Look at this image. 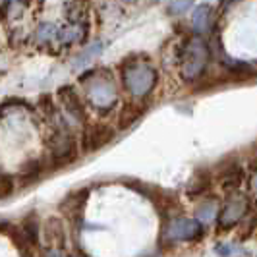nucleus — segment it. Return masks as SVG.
Instances as JSON below:
<instances>
[{"instance_id": "obj_1", "label": "nucleus", "mask_w": 257, "mask_h": 257, "mask_svg": "<svg viewBox=\"0 0 257 257\" xmlns=\"http://www.w3.org/2000/svg\"><path fill=\"white\" fill-rule=\"evenodd\" d=\"M120 77H122V85L136 99L147 97L159 81V74H157L155 66H151L147 60H142V58L128 60L120 70Z\"/></svg>"}, {"instance_id": "obj_2", "label": "nucleus", "mask_w": 257, "mask_h": 257, "mask_svg": "<svg viewBox=\"0 0 257 257\" xmlns=\"http://www.w3.org/2000/svg\"><path fill=\"white\" fill-rule=\"evenodd\" d=\"M79 81L85 85L87 101L97 110H110L118 103V91L112 76L106 70H91L89 74H83Z\"/></svg>"}, {"instance_id": "obj_3", "label": "nucleus", "mask_w": 257, "mask_h": 257, "mask_svg": "<svg viewBox=\"0 0 257 257\" xmlns=\"http://www.w3.org/2000/svg\"><path fill=\"white\" fill-rule=\"evenodd\" d=\"M180 76L186 81H193L203 74L209 62V47L203 39H192L180 54Z\"/></svg>"}, {"instance_id": "obj_4", "label": "nucleus", "mask_w": 257, "mask_h": 257, "mask_svg": "<svg viewBox=\"0 0 257 257\" xmlns=\"http://www.w3.org/2000/svg\"><path fill=\"white\" fill-rule=\"evenodd\" d=\"M49 153L54 167H68L76 163L77 145L68 126H54L49 138Z\"/></svg>"}, {"instance_id": "obj_5", "label": "nucleus", "mask_w": 257, "mask_h": 257, "mask_svg": "<svg viewBox=\"0 0 257 257\" xmlns=\"http://www.w3.org/2000/svg\"><path fill=\"white\" fill-rule=\"evenodd\" d=\"M201 234H203V226L199 220L178 217V219L168 222L167 230H165V240H168V242H188V240L201 238Z\"/></svg>"}, {"instance_id": "obj_6", "label": "nucleus", "mask_w": 257, "mask_h": 257, "mask_svg": "<svg viewBox=\"0 0 257 257\" xmlns=\"http://www.w3.org/2000/svg\"><path fill=\"white\" fill-rule=\"evenodd\" d=\"M249 209V201L242 193H234L226 199V203L219 211V226L220 228H232L245 217Z\"/></svg>"}, {"instance_id": "obj_7", "label": "nucleus", "mask_w": 257, "mask_h": 257, "mask_svg": "<svg viewBox=\"0 0 257 257\" xmlns=\"http://www.w3.org/2000/svg\"><path fill=\"white\" fill-rule=\"evenodd\" d=\"M114 130L106 124H91L83 130L81 134V149L85 153H93L106 147L108 143L114 140Z\"/></svg>"}, {"instance_id": "obj_8", "label": "nucleus", "mask_w": 257, "mask_h": 257, "mask_svg": "<svg viewBox=\"0 0 257 257\" xmlns=\"http://www.w3.org/2000/svg\"><path fill=\"white\" fill-rule=\"evenodd\" d=\"M56 99L60 101L64 112L68 114L70 120H74L76 124H83L87 120V110H85V103L79 99L77 91L72 85H62L58 93H56Z\"/></svg>"}, {"instance_id": "obj_9", "label": "nucleus", "mask_w": 257, "mask_h": 257, "mask_svg": "<svg viewBox=\"0 0 257 257\" xmlns=\"http://www.w3.org/2000/svg\"><path fill=\"white\" fill-rule=\"evenodd\" d=\"M41 234H43V240L45 244L51 245V247H62L66 242V228L62 224V220L51 217V219L45 220V224L41 226Z\"/></svg>"}, {"instance_id": "obj_10", "label": "nucleus", "mask_w": 257, "mask_h": 257, "mask_svg": "<svg viewBox=\"0 0 257 257\" xmlns=\"http://www.w3.org/2000/svg\"><path fill=\"white\" fill-rule=\"evenodd\" d=\"M87 33L85 26L81 24H70L64 29H58V41L64 43V45H72V43H77V41H83Z\"/></svg>"}, {"instance_id": "obj_11", "label": "nucleus", "mask_w": 257, "mask_h": 257, "mask_svg": "<svg viewBox=\"0 0 257 257\" xmlns=\"http://www.w3.org/2000/svg\"><path fill=\"white\" fill-rule=\"evenodd\" d=\"M193 29L197 33H205L209 26H211V6L207 4H199L195 10H193Z\"/></svg>"}, {"instance_id": "obj_12", "label": "nucleus", "mask_w": 257, "mask_h": 257, "mask_svg": "<svg viewBox=\"0 0 257 257\" xmlns=\"http://www.w3.org/2000/svg\"><path fill=\"white\" fill-rule=\"evenodd\" d=\"M43 172H45V165L41 161H29L20 170V178L27 184H31V182H37L43 176Z\"/></svg>"}, {"instance_id": "obj_13", "label": "nucleus", "mask_w": 257, "mask_h": 257, "mask_svg": "<svg viewBox=\"0 0 257 257\" xmlns=\"http://www.w3.org/2000/svg\"><path fill=\"white\" fill-rule=\"evenodd\" d=\"M244 170L242 168H232L230 172H226V176H224V182H222V188L226 190V192H236L240 186H242V182H244Z\"/></svg>"}, {"instance_id": "obj_14", "label": "nucleus", "mask_w": 257, "mask_h": 257, "mask_svg": "<svg viewBox=\"0 0 257 257\" xmlns=\"http://www.w3.org/2000/svg\"><path fill=\"white\" fill-rule=\"evenodd\" d=\"M35 39L41 45L54 43V41H58V27L54 26V24H41L37 33H35Z\"/></svg>"}, {"instance_id": "obj_15", "label": "nucleus", "mask_w": 257, "mask_h": 257, "mask_svg": "<svg viewBox=\"0 0 257 257\" xmlns=\"http://www.w3.org/2000/svg\"><path fill=\"white\" fill-rule=\"evenodd\" d=\"M217 213H219V205H217L215 199H207V201H203L201 205L197 207V219L205 220V222L215 219Z\"/></svg>"}, {"instance_id": "obj_16", "label": "nucleus", "mask_w": 257, "mask_h": 257, "mask_svg": "<svg viewBox=\"0 0 257 257\" xmlns=\"http://www.w3.org/2000/svg\"><path fill=\"white\" fill-rule=\"evenodd\" d=\"M103 49H104V43H103V41H97V43L89 45V47H87L85 51L81 52V54L77 56L76 60L72 62V64H74V66H85L91 60V58L95 56V54H99V52L103 51Z\"/></svg>"}, {"instance_id": "obj_17", "label": "nucleus", "mask_w": 257, "mask_h": 257, "mask_svg": "<svg viewBox=\"0 0 257 257\" xmlns=\"http://www.w3.org/2000/svg\"><path fill=\"white\" fill-rule=\"evenodd\" d=\"M22 230H24V236H26V240L29 244H37L39 238H41V226H39L37 220L27 219L24 222V226H22Z\"/></svg>"}, {"instance_id": "obj_18", "label": "nucleus", "mask_w": 257, "mask_h": 257, "mask_svg": "<svg viewBox=\"0 0 257 257\" xmlns=\"http://www.w3.org/2000/svg\"><path fill=\"white\" fill-rule=\"evenodd\" d=\"M14 188H16V184H14L12 176H8V174L0 172V199H4V197H8V195H12Z\"/></svg>"}, {"instance_id": "obj_19", "label": "nucleus", "mask_w": 257, "mask_h": 257, "mask_svg": "<svg viewBox=\"0 0 257 257\" xmlns=\"http://www.w3.org/2000/svg\"><path fill=\"white\" fill-rule=\"evenodd\" d=\"M217 253L220 257H234V255H242L245 253V249L242 245H236V244H220L217 247Z\"/></svg>"}, {"instance_id": "obj_20", "label": "nucleus", "mask_w": 257, "mask_h": 257, "mask_svg": "<svg viewBox=\"0 0 257 257\" xmlns=\"http://www.w3.org/2000/svg\"><path fill=\"white\" fill-rule=\"evenodd\" d=\"M193 4V0H172L168 4V12L170 14H184L186 10H190Z\"/></svg>"}, {"instance_id": "obj_21", "label": "nucleus", "mask_w": 257, "mask_h": 257, "mask_svg": "<svg viewBox=\"0 0 257 257\" xmlns=\"http://www.w3.org/2000/svg\"><path fill=\"white\" fill-rule=\"evenodd\" d=\"M251 172H253V176H251V192L257 193V159L251 163Z\"/></svg>"}, {"instance_id": "obj_22", "label": "nucleus", "mask_w": 257, "mask_h": 257, "mask_svg": "<svg viewBox=\"0 0 257 257\" xmlns=\"http://www.w3.org/2000/svg\"><path fill=\"white\" fill-rule=\"evenodd\" d=\"M45 257H66V255L62 253V247H49L45 251Z\"/></svg>"}, {"instance_id": "obj_23", "label": "nucleus", "mask_w": 257, "mask_h": 257, "mask_svg": "<svg viewBox=\"0 0 257 257\" xmlns=\"http://www.w3.org/2000/svg\"><path fill=\"white\" fill-rule=\"evenodd\" d=\"M232 2H238V0H222V6H230Z\"/></svg>"}, {"instance_id": "obj_24", "label": "nucleus", "mask_w": 257, "mask_h": 257, "mask_svg": "<svg viewBox=\"0 0 257 257\" xmlns=\"http://www.w3.org/2000/svg\"><path fill=\"white\" fill-rule=\"evenodd\" d=\"M72 257H81V255H72Z\"/></svg>"}]
</instances>
